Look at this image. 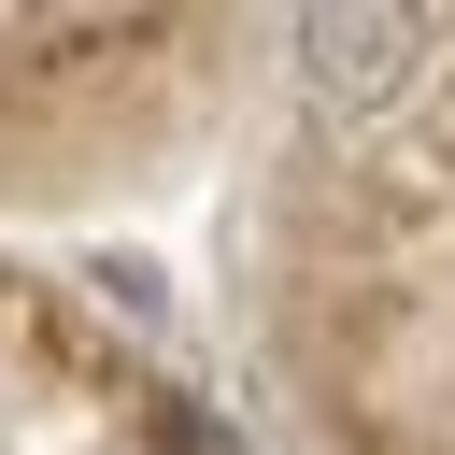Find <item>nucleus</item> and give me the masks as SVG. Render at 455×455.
Segmentation results:
<instances>
[{"label": "nucleus", "instance_id": "1", "mask_svg": "<svg viewBox=\"0 0 455 455\" xmlns=\"http://www.w3.org/2000/svg\"><path fill=\"white\" fill-rule=\"evenodd\" d=\"M427 43H441V14H412V0H313V14L284 28L299 100H313V114H341V128L398 114V100H412V71H427Z\"/></svg>", "mask_w": 455, "mask_h": 455}]
</instances>
